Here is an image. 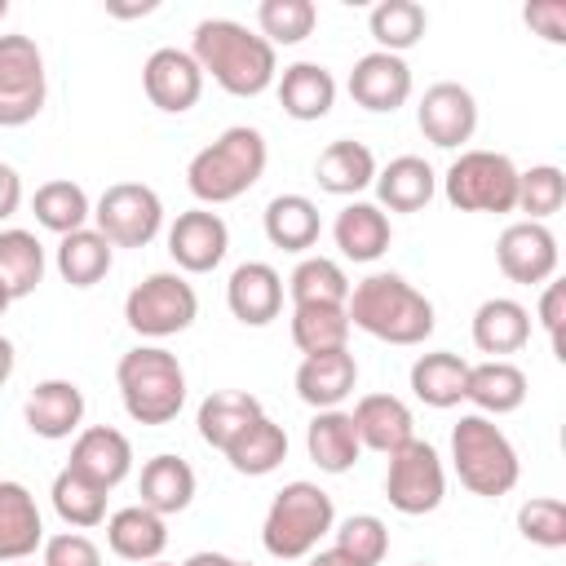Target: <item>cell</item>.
Masks as SVG:
<instances>
[{"mask_svg": "<svg viewBox=\"0 0 566 566\" xmlns=\"http://www.w3.org/2000/svg\"><path fill=\"white\" fill-rule=\"evenodd\" d=\"M190 57L199 71H208L226 93L234 97H256L274 84V44L252 35L243 22L230 18H203L190 40Z\"/></svg>", "mask_w": 566, "mask_h": 566, "instance_id": "obj_1", "label": "cell"}, {"mask_svg": "<svg viewBox=\"0 0 566 566\" xmlns=\"http://www.w3.org/2000/svg\"><path fill=\"white\" fill-rule=\"evenodd\" d=\"M349 327L389 345H420L433 332V305L402 274H367L345 301Z\"/></svg>", "mask_w": 566, "mask_h": 566, "instance_id": "obj_2", "label": "cell"}, {"mask_svg": "<svg viewBox=\"0 0 566 566\" xmlns=\"http://www.w3.org/2000/svg\"><path fill=\"white\" fill-rule=\"evenodd\" d=\"M265 137L248 124L226 128L212 146H203L190 168H186V186L199 203H230L239 195H248L261 172H265Z\"/></svg>", "mask_w": 566, "mask_h": 566, "instance_id": "obj_3", "label": "cell"}, {"mask_svg": "<svg viewBox=\"0 0 566 566\" xmlns=\"http://www.w3.org/2000/svg\"><path fill=\"white\" fill-rule=\"evenodd\" d=\"M115 380H119L124 411L137 424H168V420H177V411L186 402V371H181L177 354H168L159 345L128 349L115 367Z\"/></svg>", "mask_w": 566, "mask_h": 566, "instance_id": "obj_4", "label": "cell"}, {"mask_svg": "<svg viewBox=\"0 0 566 566\" xmlns=\"http://www.w3.org/2000/svg\"><path fill=\"white\" fill-rule=\"evenodd\" d=\"M332 495L318 491L314 482H287L270 513H265V526H261V539H265V553L279 557V562H296L305 553L318 548V539L332 531Z\"/></svg>", "mask_w": 566, "mask_h": 566, "instance_id": "obj_5", "label": "cell"}, {"mask_svg": "<svg viewBox=\"0 0 566 566\" xmlns=\"http://www.w3.org/2000/svg\"><path fill=\"white\" fill-rule=\"evenodd\" d=\"M451 460L473 495L495 500L517 486V451L486 416H460V424L451 429Z\"/></svg>", "mask_w": 566, "mask_h": 566, "instance_id": "obj_6", "label": "cell"}, {"mask_svg": "<svg viewBox=\"0 0 566 566\" xmlns=\"http://www.w3.org/2000/svg\"><path fill=\"white\" fill-rule=\"evenodd\" d=\"M447 199L460 212H509L517 208V168L500 150H464L447 177Z\"/></svg>", "mask_w": 566, "mask_h": 566, "instance_id": "obj_7", "label": "cell"}, {"mask_svg": "<svg viewBox=\"0 0 566 566\" xmlns=\"http://www.w3.org/2000/svg\"><path fill=\"white\" fill-rule=\"evenodd\" d=\"M199 314V296L181 274H150L142 279L128 301H124V318L137 336H177L195 323Z\"/></svg>", "mask_w": 566, "mask_h": 566, "instance_id": "obj_8", "label": "cell"}, {"mask_svg": "<svg viewBox=\"0 0 566 566\" xmlns=\"http://www.w3.org/2000/svg\"><path fill=\"white\" fill-rule=\"evenodd\" d=\"M97 217V234L111 243V248H146L155 234H159V221H164V203L150 186L142 181H115L106 186V195L97 199L93 208Z\"/></svg>", "mask_w": 566, "mask_h": 566, "instance_id": "obj_9", "label": "cell"}, {"mask_svg": "<svg viewBox=\"0 0 566 566\" xmlns=\"http://www.w3.org/2000/svg\"><path fill=\"white\" fill-rule=\"evenodd\" d=\"M44 106V57L31 35H0V128L31 124Z\"/></svg>", "mask_w": 566, "mask_h": 566, "instance_id": "obj_10", "label": "cell"}, {"mask_svg": "<svg viewBox=\"0 0 566 566\" xmlns=\"http://www.w3.org/2000/svg\"><path fill=\"white\" fill-rule=\"evenodd\" d=\"M442 491H447V478H442V460L429 442L411 438L407 447H398L389 455V473H385V495L398 513L407 517H420V513H433L442 504Z\"/></svg>", "mask_w": 566, "mask_h": 566, "instance_id": "obj_11", "label": "cell"}, {"mask_svg": "<svg viewBox=\"0 0 566 566\" xmlns=\"http://www.w3.org/2000/svg\"><path fill=\"white\" fill-rule=\"evenodd\" d=\"M495 261L513 283H544L557 270V239L544 221H513L495 243Z\"/></svg>", "mask_w": 566, "mask_h": 566, "instance_id": "obj_12", "label": "cell"}, {"mask_svg": "<svg viewBox=\"0 0 566 566\" xmlns=\"http://www.w3.org/2000/svg\"><path fill=\"white\" fill-rule=\"evenodd\" d=\"M142 84H146V97L168 111V115H181L199 102L203 93V71L199 62L186 53V49H155L142 66Z\"/></svg>", "mask_w": 566, "mask_h": 566, "instance_id": "obj_13", "label": "cell"}, {"mask_svg": "<svg viewBox=\"0 0 566 566\" xmlns=\"http://www.w3.org/2000/svg\"><path fill=\"white\" fill-rule=\"evenodd\" d=\"M416 119H420V133H424L433 146L451 150V146H460V142L473 137V128H478V102H473V93H469L464 84L442 80V84L424 88Z\"/></svg>", "mask_w": 566, "mask_h": 566, "instance_id": "obj_14", "label": "cell"}, {"mask_svg": "<svg viewBox=\"0 0 566 566\" xmlns=\"http://www.w3.org/2000/svg\"><path fill=\"white\" fill-rule=\"evenodd\" d=\"M226 248H230V230H226V221H221L217 212H208V208L181 212V217L172 221V230H168V252H172V261H177L181 270H190V274L217 270L221 256H226Z\"/></svg>", "mask_w": 566, "mask_h": 566, "instance_id": "obj_15", "label": "cell"}, {"mask_svg": "<svg viewBox=\"0 0 566 566\" xmlns=\"http://www.w3.org/2000/svg\"><path fill=\"white\" fill-rule=\"evenodd\" d=\"M349 97L363 111H398L411 97V66L398 53H363L349 71Z\"/></svg>", "mask_w": 566, "mask_h": 566, "instance_id": "obj_16", "label": "cell"}, {"mask_svg": "<svg viewBox=\"0 0 566 566\" xmlns=\"http://www.w3.org/2000/svg\"><path fill=\"white\" fill-rule=\"evenodd\" d=\"M66 469H75V473L88 478L93 486L111 491V486H119V482L128 478V469H133V447H128V438H124L119 429L93 424V429H84V433L75 438Z\"/></svg>", "mask_w": 566, "mask_h": 566, "instance_id": "obj_17", "label": "cell"}, {"mask_svg": "<svg viewBox=\"0 0 566 566\" xmlns=\"http://www.w3.org/2000/svg\"><path fill=\"white\" fill-rule=\"evenodd\" d=\"M226 301H230V314L248 327H265L270 318H279L283 310V279L274 265L265 261H243L230 283H226Z\"/></svg>", "mask_w": 566, "mask_h": 566, "instance_id": "obj_18", "label": "cell"}, {"mask_svg": "<svg viewBox=\"0 0 566 566\" xmlns=\"http://www.w3.org/2000/svg\"><path fill=\"white\" fill-rule=\"evenodd\" d=\"M349 420L358 429V442L371 447V451H380V455H394L398 447H407L416 438L411 433V411L394 394H367V398H358V407H354Z\"/></svg>", "mask_w": 566, "mask_h": 566, "instance_id": "obj_19", "label": "cell"}, {"mask_svg": "<svg viewBox=\"0 0 566 566\" xmlns=\"http://www.w3.org/2000/svg\"><path fill=\"white\" fill-rule=\"evenodd\" d=\"M358 380V363L349 349H327V354H310L301 367H296V394L301 402L318 407V411H332Z\"/></svg>", "mask_w": 566, "mask_h": 566, "instance_id": "obj_20", "label": "cell"}, {"mask_svg": "<svg viewBox=\"0 0 566 566\" xmlns=\"http://www.w3.org/2000/svg\"><path fill=\"white\" fill-rule=\"evenodd\" d=\"M84 420V394L80 385L71 380H40L27 398V424L31 433L57 442V438H71Z\"/></svg>", "mask_w": 566, "mask_h": 566, "instance_id": "obj_21", "label": "cell"}, {"mask_svg": "<svg viewBox=\"0 0 566 566\" xmlns=\"http://www.w3.org/2000/svg\"><path fill=\"white\" fill-rule=\"evenodd\" d=\"M44 539L35 495L22 482H0V562H22Z\"/></svg>", "mask_w": 566, "mask_h": 566, "instance_id": "obj_22", "label": "cell"}, {"mask_svg": "<svg viewBox=\"0 0 566 566\" xmlns=\"http://www.w3.org/2000/svg\"><path fill=\"white\" fill-rule=\"evenodd\" d=\"M106 544H111L115 557L142 566V562H155V557L164 553L168 526H164V517L150 513L146 504H128V509H119V513L106 522Z\"/></svg>", "mask_w": 566, "mask_h": 566, "instance_id": "obj_23", "label": "cell"}, {"mask_svg": "<svg viewBox=\"0 0 566 566\" xmlns=\"http://www.w3.org/2000/svg\"><path fill=\"white\" fill-rule=\"evenodd\" d=\"M531 340V314L526 305L509 301V296H491L478 305L473 314V345L482 354H513Z\"/></svg>", "mask_w": 566, "mask_h": 566, "instance_id": "obj_24", "label": "cell"}, {"mask_svg": "<svg viewBox=\"0 0 566 566\" xmlns=\"http://www.w3.org/2000/svg\"><path fill=\"white\" fill-rule=\"evenodd\" d=\"M464 398L491 416H504V411H517L526 402V376L522 367L504 363V358H491V363H478L469 367V380H464Z\"/></svg>", "mask_w": 566, "mask_h": 566, "instance_id": "obj_25", "label": "cell"}, {"mask_svg": "<svg viewBox=\"0 0 566 566\" xmlns=\"http://www.w3.org/2000/svg\"><path fill=\"white\" fill-rule=\"evenodd\" d=\"M305 447H310V460L323 469V473H345L354 469L363 442H358V429L349 420V411H318L305 429Z\"/></svg>", "mask_w": 566, "mask_h": 566, "instance_id": "obj_26", "label": "cell"}, {"mask_svg": "<svg viewBox=\"0 0 566 566\" xmlns=\"http://www.w3.org/2000/svg\"><path fill=\"white\" fill-rule=\"evenodd\" d=\"M279 102L292 119H323L336 102V80L318 62H292L279 80Z\"/></svg>", "mask_w": 566, "mask_h": 566, "instance_id": "obj_27", "label": "cell"}, {"mask_svg": "<svg viewBox=\"0 0 566 566\" xmlns=\"http://www.w3.org/2000/svg\"><path fill=\"white\" fill-rule=\"evenodd\" d=\"M314 181H318L327 195H358V190H367V186L376 181V155H371L363 142L340 137V142H332V146L318 155Z\"/></svg>", "mask_w": 566, "mask_h": 566, "instance_id": "obj_28", "label": "cell"}, {"mask_svg": "<svg viewBox=\"0 0 566 566\" xmlns=\"http://www.w3.org/2000/svg\"><path fill=\"white\" fill-rule=\"evenodd\" d=\"M438 190L433 168L420 155H398L389 159L385 172H376V195L389 212H420Z\"/></svg>", "mask_w": 566, "mask_h": 566, "instance_id": "obj_29", "label": "cell"}, {"mask_svg": "<svg viewBox=\"0 0 566 566\" xmlns=\"http://www.w3.org/2000/svg\"><path fill=\"white\" fill-rule=\"evenodd\" d=\"M256 416H265V411H261V402H256L252 394H243V389H217V394H208L203 407H199V438H203L208 447L226 451Z\"/></svg>", "mask_w": 566, "mask_h": 566, "instance_id": "obj_30", "label": "cell"}, {"mask_svg": "<svg viewBox=\"0 0 566 566\" xmlns=\"http://www.w3.org/2000/svg\"><path fill=\"white\" fill-rule=\"evenodd\" d=\"M137 491H142V504L150 513H159V517L181 513L195 500V469L181 455H155V460H146Z\"/></svg>", "mask_w": 566, "mask_h": 566, "instance_id": "obj_31", "label": "cell"}, {"mask_svg": "<svg viewBox=\"0 0 566 566\" xmlns=\"http://www.w3.org/2000/svg\"><path fill=\"white\" fill-rule=\"evenodd\" d=\"M464 380H469V363H464L460 354H451V349L424 354V358H416V367H411V389H416V398H420L424 407H438V411H447V407H455V402L464 398Z\"/></svg>", "mask_w": 566, "mask_h": 566, "instance_id": "obj_32", "label": "cell"}, {"mask_svg": "<svg viewBox=\"0 0 566 566\" xmlns=\"http://www.w3.org/2000/svg\"><path fill=\"white\" fill-rule=\"evenodd\" d=\"M318 230H323L318 208L305 195H279V199H270V208H265V239L274 248L305 252V248L318 243Z\"/></svg>", "mask_w": 566, "mask_h": 566, "instance_id": "obj_33", "label": "cell"}, {"mask_svg": "<svg viewBox=\"0 0 566 566\" xmlns=\"http://www.w3.org/2000/svg\"><path fill=\"white\" fill-rule=\"evenodd\" d=\"M332 234L349 261H376L389 248V217L376 203H349V208H340Z\"/></svg>", "mask_w": 566, "mask_h": 566, "instance_id": "obj_34", "label": "cell"}, {"mask_svg": "<svg viewBox=\"0 0 566 566\" xmlns=\"http://www.w3.org/2000/svg\"><path fill=\"white\" fill-rule=\"evenodd\" d=\"M287 455V433L283 424H274L270 416H256L230 447H226V460L234 473H248V478H261L270 469H279V460Z\"/></svg>", "mask_w": 566, "mask_h": 566, "instance_id": "obj_35", "label": "cell"}, {"mask_svg": "<svg viewBox=\"0 0 566 566\" xmlns=\"http://www.w3.org/2000/svg\"><path fill=\"white\" fill-rule=\"evenodd\" d=\"M44 279V248L31 230H0V287L18 301Z\"/></svg>", "mask_w": 566, "mask_h": 566, "instance_id": "obj_36", "label": "cell"}, {"mask_svg": "<svg viewBox=\"0 0 566 566\" xmlns=\"http://www.w3.org/2000/svg\"><path fill=\"white\" fill-rule=\"evenodd\" d=\"M111 270V243L97 230H71L57 243V274L71 287H93Z\"/></svg>", "mask_w": 566, "mask_h": 566, "instance_id": "obj_37", "label": "cell"}, {"mask_svg": "<svg viewBox=\"0 0 566 566\" xmlns=\"http://www.w3.org/2000/svg\"><path fill=\"white\" fill-rule=\"evenodd\" d=\"M292 340L305 358L327 354V349H345V340H349L345 305H296L292 310Z\"/></svg>", "mask_w": 566, "mask_h": 566, "instance_id": "obj_38", "label": "cell"}, {"mask_svg": "<svg viewBox=\"0 0 566 566\" xmlns=\"http://www.w3.org/2000/svg\"><path fill=\"white\" fill-rule=\"evenodd\" d=\"M367 27H371V40L380 44V53H402L424 35L429 18H424V9L416 0H380L371 9Z\"/></svg>", "mask_w": 566, "mask_h": 566, "instance_id": "obj_39", "label": "cell"}, {"mask_svg": "<svg viewBox=\"0 0 566 566\" xmlns=\"http://www.w3.org/2000/svg\"><path fill=\"white\" fill-rule=\"evenodd\" d=\"M35 208V221L53 234H71V230H84V221L93 217L88 208V195L75 186V181H44L31 199Z\"/></svg>", "mask_w": 566, "mask_h": 566, "instance_id": "obj_40", "label": "cell"}, {"mask_svg": "<svg viewBox=\"0 0 566 566\" xmlns=\"http://www.w3.org/2000/svg\"><path fill=\"white\" fill-rule=\"evenodd\" d=\"M287 287H292V301H296V305H345V301H349V279H345V270H340L336 261H327V256H305V261L292 270Z\"/></svg>", "mask_w": 566, "mask_h": 566, "instance_id": "obj_41", "label": "cell"}, {"mask_svg": "<svg viewBox=\"0 0 566 566\" xmlns=\"http://www.w3.org/2000/svg\"><path fill=\"white\" fill-rule=\"evenodd\" d=\"M53 509L66 526H97L106 517V491L80 478L75 469H62L53 478Z\"/></svg>", "mask_w": 566, "mask_h": 566, "instance_id": "obj_42", "label": "cell"}, {"mask_svg": "<svg viewBox=\"0 0 566 566\" xmlns=\"http://www.w3.org/2000/svg\"><path fill=\"white\" fill-rule=\"evenodd\" d=\"M318 22V9L310 0H261L256 27L265 44H301Z\"/></svg>", "mask_w": 566, "mask_h": 566, "instance_id": "obj_43", "label": "cell"}, {"mask_svg": "<svg viewBox=\"0 0 566 566\" xmlns=\"http://www.w3.org/2000/svg\"><path fill=\"white\" fill-rule=\"evenodd\" d=\"M332 548L345 553L358 566H380L385 553H389V531H385V522L376 513H354V517H345L336 526V544Z\"/></svg>", "mask_w": 566, "mask_h": 566, "instance_id": "obj_44", "label": "cell"}, {"mask_svg": "<svg viewBox=\"0 0 566 566\" xmlns=\"http://www.w3.org/2000/svg\"><path fill=\"white\" fill-rule=\"evenodd\" d=\"M562 199H566V177H562V168L539 164V168H531V172H517V208L531 212V221L553 217V212L562 208Z\"/></svg>", "mask_w": 566, "mask_h": 566, "instance_id": "obj_45", "label": "cell"}, {"mask_svg": "<svg viewBox=\"0 0 566 566\" xmlns=\"http://www.w3.org/2000/svg\"><path fill=\"white\" fill-rule=\"evenodd\" d=\"M517 531L539 544V548H562L566 544V504L557 495H539V500H526L517 509Z\"/></svg>", "mask_w": 566, "mask_h": 566, "instance_id": "obj_46", "label": "cell"}, {"mask_svg": "<svg viewBox=\"0 0 566 566\" xmlns=\"http://www.w3.org/2000/svg\"><path fill=\"white\" fill-rule=\"evenodd\" d=\"M44 566H102V553L88 535L80 531H62L44 544Z\"/></svg>", "mask_w": 566, "mask_h": 566, "instance_id": "obj_47", "label": "cell"}, {"mask_svg": "<svg viewBox=\"0 0 566 566\" xmlns=\"http://www.w3.org/2000/svg\"><path fill=\"white\" fill-rule=\"evenodd\" d=\"M562 318H566V283H548L544 296H539V323L553 340V354L566 358V345H562Z\"/></svg>", "mask_w": 566, "mask_h": 566, "instance_id": "obj_48", "label": "cell"}, {"mask_svg": "<svg viewBox=\"0 0 566 566\" xmlns=\"http://www.w3.org/2000/svg\"><path fill=\"white\" fill-rule=\"evenodd\" d=\"M526 27H535L544 40H553V44H562L566 40V4L562 0H535V4H526Z\"/></svg>", "mask_w": 566, "mask_h": 566, "instance_id": "obj_49", "label": "cell"}, {"mask_svg": "<svg viewBox=\"0 0 566 566\" xmlns=\"http://www.w3.org/2000/svg\"><path fill=\"white\" fill-rule=\"evenodd\" d=\"M18 203H22V177H18L9 164H0V221L13 217Z\"/></svg>", "mask_w": 566, "mask_h": 566, "instance_id": "obj_50", "label": "cell"}, {"mask_svg": "<svg viewBox=\"0 0 566 566\" xmlns=\"http://www.w3.org/2000/svg\"><path fill=\"white\" fill-rule=\"evenodd\" d=\"M181 566H234V557H226V553H195Z\"/></svg>", "mask_w": 566, "mask_h": 566, "instance_id": "obj_51", "label": "cell"}, {"mask_svg": "<svg viewBox=\"0 0 566 566\" xmlns=\"http://www.w3.org/2000/svg\"><path fill=\"white\" fill-rule=\"evenodd\" d=\"M310 566H358V562H349L345 553H336V548H323V553H314L310 557Z\"/></svg>", "mask_w": 566, "mask_h": 566, "instance_id": "obj_52", "label": "cell"}, {"mask_svg": "<svg viewBox=\"0 0 566 566\" xmlns=\"http://www.w3.org/2000/svg\"><path fill=\"white\" fill-rule=\"evenodd\" d=\"M9 376H13V345L0 336V385H4Z\"/></svg>", "mask_w": 566, "mask_h": 566, "instance_id": "obj_53", "label": "cell"}, {"mask_svg": "<svg viewBox=\"0 0 566 566\" xmlns=\"http://www.w3.org/2000/svg\"><path fill=\"white\" fill-rule=\"evenodd\" d=\"M9 301H13V296H9V292H4V287H0V314H4V310H9Z\"/></svg>", "mask_w": 566, "mask_h": 566, "instance_id": "obj_54", "label": "cell"}, {"mask_svg": "<svg viewBox=\"0 0 566 566\" xmlns=\"http://www.w3.org/2000/svg\"><path fill=\"white\" fill-rule=\"evenodd\" d=\"M4 13H9V0H0V22H4Z\"/></svg>", "mask_w": 566, "mask_h": 566, "instance_id": "obj_55", "label": "cell"}, {"mask_svg": "<svg viewBox=\"0 0 566 566\" xmlns=\"http://www.w3.org/2000/svg\"><path fill=\"white\" fill-rule=\"evenodd\" d=\"M142 566H168V562H159V557H155V562H142Z\"/></svg>", "mask_w": 566, "mask_h": 566, "instance_id": "obj_56", "label": "cell"}, {"mask_svg": "<svg viewBox=\"0 0 566 566\" xmlns=\"http://www.w3.org/2000/svg\"><path fill=\"white\" fill-rule=\"evenodd\" d=\"M234 566H252V562H234Z\"/></svg>", "mask_w": 566, "mask_h": 566, "instance_id": "obj_57", "label": "cell"}, {"mask_svg": "<svg viewBox=\"0 0 566 566\" xmlns=\"http://www.w3.org/2000/svg\"><path fill=\"white\" fill-rule=\"evenodd\" d=\"M416 566H429V562H416Z\"/></svg>", "mask_w": 566, "mask_h": 566, "instance_id": "obj_58", "label": "cell"}]
</instances>
